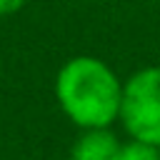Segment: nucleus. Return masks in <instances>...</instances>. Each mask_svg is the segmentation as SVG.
Returning a JSON list of instances; mask_svg holds the SVG:
<instances>
[{
	"label": "nucleus",
	"mask_w": 160,
	"mask_h": 160,
	"mask_svg": "<svg viewBox=\"0 0 160 160\" xmlns=\"http://www.w3.org/2000/svg\"><path fill=\"white\" fill-rule=\"evenodd\" d=\"M115 160H160V148L140 142V140H130L120 145V152Z\"/></svg>",
	"instance_id": "nucleus-4"
},
{
	"label": "nucleus",
	"mask_w": 160,
	"mask_h": 160,
	"mask_svg": "<svg viewBox=\"0 0 160 160\" xmlns=\"http://www.w3.org/2000/svg\"><path fill=\"white\" fill-rule=\"evenodd\" d=\"M28 0H0V18H8V15H15L18 10L25 8Z\"/></svg>",
	"instance_id": "nucleus-5"
},
{
	"label": "nucleus",
	"mask_w": 160,
	"mask_h": 160,
	"mask_svg": "<svg viewBox=\"0 0 160 160\" xmlns=\"http://www.w3.org/2000/svg\"><path fill=\"white\" fill-rule=\"evenodd\" d=\"M122 85L108 62L92 55H78L58 70L55 98L72 125L98 130L120 120Z\"/></svg>",
	"instance_id": "nucleus-1"
},
{
	"label": "nucleus",
	"mask_w": 160,
	"mask_h": 160,
	"mask_svg": "<svg viewBox=\"0 0 160 160\" xmlns=\"http://www.w3.org/2000/svg\"><path fill=\"white\" fill-rule=\"evenodd\" d=\"M120 122L132 140L160 148V65L138 70L122 85Z\"/></svg>",
	"instance_id": "nucleus-2"
},
{
	"label": "nucleus",
	"mask_w": 160,
	"mask_h": 160,
	"mask_svg": "<svg viewBox=\"0 0 160 160\" xmlns=\"http://www.w3.org/2000/svg\"><path fill=\"white\" fill-rule=\"evenodd\" d=\"M120 152V140L108 128L85 130L70 150V160H115Z\"/></svg>",
	"instance_id": "nucleus-3"
}]
</instances>
